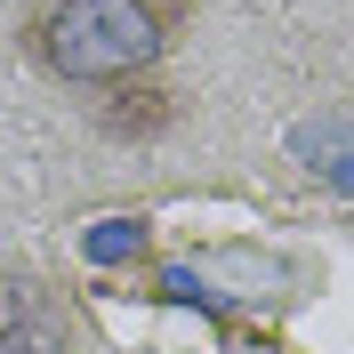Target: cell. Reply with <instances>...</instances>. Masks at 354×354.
Wrapping results in <instances>:
<instances>
[{
	"label": "cell",
	"instance_id": "2",
	"mask_svg": "<svg viewBox=\"0 0 354 354\" xmlns=\"http://www.w3.org/2000/svg\"><path fill=\"white\" fill-rule=\"evenodd\" d=\"M0 354H73V306L32 266H0Z\"/></svg>",
	"mask_w": 354,
	"mask_h": 354
},
{
	"label": "cell",
	"instance_id": "3",
	"mask_svg": "<svg viewBox=\"0 0 354 354\" xmlns=\"http://www.w3.org/2000/svg\"><path fill=\"white\" fill-rule=\"evenodd\" d=\"M169 121H177V105H169V88H153V81H121V88L97 97V129L105 137H161Z\"/></svg>",
	"mask_w": 354,
	"mask_h": 354
},
{
	"label": "cell",
	"instance_id": "1",
	"mask_svg": "<svg viewBox=\"0 0 354 354\" xmlns=\"http://www.w3.org/2000/svg\"><path fill=\"white\" fill-rule=\"evenodd\" d=\"M194 0H41L24 17V57L65 88H121L153 81V65L177 48Z\"/></svg>",
	"mask_w": 354,
	"mask_h": 354
}]
</instances>
